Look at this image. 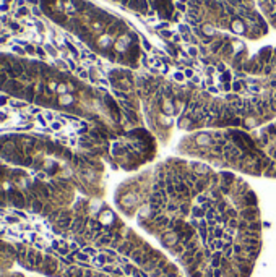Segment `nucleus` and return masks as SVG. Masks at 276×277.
Segmentation results:
<instances>
[{
  "mask_svg": "<svg viewBox=\"0 0 276 277\" xmlns=\"http://www.w3.org/2000/svg\"><path fill=\"white\" fill-rule=\"evenodd\" d=\"M158 138L146 126L127 130L124 135L111 143L109 161L114 169H122L125 172L138 170L156 157Z\"/></svg>",
  "mask_w": 276,
  "mask_h": 277,
  "instance_id": "20e7f679",
  "label": "nucleus"
},
{
  "mask_svg": "<svg viewBox=\"0 0 276 277\" xmlns=\"http://www.w3.org/2000/svg\"><path fill=\"white\" fill-rule=\"evenodd\" d=\"M65 235L63 256L36 255L57 277H185L166 253L130 227L111 206L85 199L55 215Z\"/></svg>",
  "mask_w": 276,
  "mask_h": 277,
  "instance_id": "f03ea898",
  "label": "nucleus"
},
{
  "mask_svg": "<svg viewBox=\"0 0 276 277\" xmlns=\"http://www.w3.org/2000/svg\"><path fill=\"white\" fill-rule=\"evenodd\" d=\"M115 204L185 277H252L263 224L258 198L239 173L167 157L124 180Z\"/></svg>",
  "mask_w": 276,
  "mask_h": 277,
  "instance_id": "f257e3e1",
  "label": "nucleus"
},
{
  "mask_svg": "<svg viewBox=\"0 0 276 277\" xmlns=\"http://www.w3.org/2000/svg\"><path fill=\"white\" fill-rule=\"evenodd\" d=\"M177 152L239 175L276 178V120L255 130H202L180 138Z\"/></svg>",
  "mask_w": 276,
  "mask_h": 277,
  "instance_id": "7ed1b4c3",
  "label": "nucleus"
}]
</instances>
